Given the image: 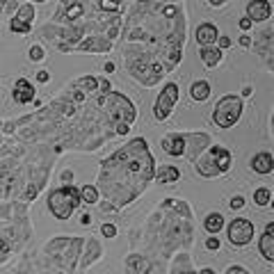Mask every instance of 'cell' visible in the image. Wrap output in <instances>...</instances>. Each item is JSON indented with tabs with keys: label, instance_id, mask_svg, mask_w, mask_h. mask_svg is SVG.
<instances>
[{
	"label": "cell",
	"instance_id": "cell-1",
	"mask_svg": "<svg viewBox=\"0 0 274 274\" xmlns=\"http://www.w3.org/2000/svg\"><path fill=\"white\" fill-rule=\"evenodd\" d=\"M156 176V160L148 151L146 142L137 140L128 142L101 164L98 185L112 203L126 206L146 187V183Z\"/></svg>",
	"mask_w": 274,
	"mask_h": 274
},
{
	"label": "cell",
	"instance_id": "cell-2",
	"mask_svg": "<svg viewBox=\"0 0 274 274\" xmlns=\"http://www.w3.org/2000/svg\"><path fill=\"white\" fill-rule=\"evenodd\" d=\"M82 201H80V190L75 185H64V187H57L53 190L51 197H48V208L51 213L57 219H69L73 208H78Z\"/></svg>",
	"mask_w": 274,
	"mask_h": 274
},
{
	"label": "cell",
	"instance_id": "cell-3",
	"mask_svg": "<svg viewBox=\"0 0 274 274\" xmlns=\"http://www.w3.org/2000/svg\"><path fill=\"white\" fill-rule=\"evenodd\" d=\"M242 114V98L236 96V94H229V96L219 98V103L215 105V112H213V121H215L219 128H231L236 126V121Z\"/></svg>",
	"mask_w": 274,
	"mask_h": 274
},
{
	"label": "cell",
	"instance_id": "cell-4",
	"mask_svg": "<svg viewBox=\"0 0 274 274\" xmlns=\"http://www.w3.org/2000/svg\"><path fill=\"white\" fill-rule=\"evenodd\" d=\"M163 71H164L163 64L156 57H151V55H140L137 59H130V73L146 87L156 85L163 78Z\"/></svg>",
	"mask_w": 274,
	"mask_h": 274
},
{
	"label": "cell",
	"instance_id": "cell-5",
	"mask_svg": "<svg viewBox=\"0 0 274 274\" xmlns=\"http://www.w3.org/2000/svg\"><path fill=\"white\" fill-rule=\"evenodd\" d=\"M108 98H110L112 117H119L117 124H126V126H130V124L135 121V117H137L135 105L130 103L124 94H119V91H110V94H108Z\"/></svg>",
	"mask_w": 274,
	"mask_h": 274
},
{
	"label": "cell",
	"instance_id": "cell-6",
	"mask_svg": "<svg viewBox=\"0 0 274 274\" xmlns=\"http://www.w3.org/2000/svg\"><path fill=\"white\" fill-rule=\"evenodd\" d=\"M178 101V85L176 82H169L167 87L160 91V96L156 98V105H153V117L158 121H164L174 112V105Z\"/></svg>",
	"mask_w": 274,
	"mask_h": 274
},
{
	"label": "cell",
	"instance_id": "cell-7",
	"mask_svg": "<svg viewBox=\"0 0 274 274\" xmlns=\"http://www.w3.org/2000/svg\"><path fill=\"white\" fill-rule=\"evenodd\" d=\"M229 242L236 247H247L254 237V222L245 219V217H236L233 222L229 224Z\"/></svg>",
	"mask_w": 274,
	"mask_h": 274
},
{
	"label": "cell",
	"instance_id": "cell-8",
	"mask_svg": "<svg viewBox=\"0 0 274 274\" xmlns=\"http://www.w3.org/2000/svg\"><path fill=\"white\" fill-rule=\"evenodd\" d=\"M194 37H197V44L201 48H206V46H213L219 37V32H217V25L215 23H201L197 32H194Z\"/></svg>",
	"mask_w": 274,
	"mask_h": 274
},
{
	"label": "cell",
	"instance_id": "cell-9",
	"mask_svg": "<svg viewBox=\"0 0 274 274\" xmlns=\"http://www.w3.org/2000/svg\"><path fill=\"white\" fill-rule=\"evenodd\" d=\"M258 249H260V254H263V258H265L267 263H272V260H274V224L272 222L267 224L265 233L260 236Z\"/></svg>",
	"mask_w": 274,
	"mask_h": 274
},
{
	"label": "cell",
	"instance_id": "cell-10",
	"mask_svg": "<svg viewBox=\"0 0 274 274\" xmlns=\"http://www.w3.org/2000/svg\"><path fill=\"white\" fill-rule=\"evenodd\" d=\"M272 16V2H249L247 5V18L249 21H267Z\"/></svg>",
	"mask_w": 274,
	"mask_h": 274
},
{
	"label": "cell",
	"instance_id": "cell-11",
	"mask_svg": "<svg viewBox=\"0 0 274 274\" xmlns=\"http://www.w3.org/2000/svg\"><path fill=\"white\" fill-rule=\"evenodd\" d=\"M208 153L213 156L215 167H217V171H219V174H226V171L231 169V163H233L231 151H226V148H222V146H210V148H208Z\"/></svg>",
	"mask_w": 274,
	"mask_h": 274
},
{
	"label": "cell",
	"instance_id": "cell-12",
	"mask_svg": "<svg viewBox=\"0 0 274 274\" xmlns=\"http://www.w3.org/2000/svg\"><path fill=\"white\" fill-rule=\"evenodd\" d=\"M35 87L30 85L25 78H18L14 85V91H12V96H14L16 103H28V101H35Z\"/></svg>",
	"mask_w": 274,
	"mask_h": 274
},
{
	"label": "cell",
	"instance_id": "cell-13",
	"mask_svg": "<svg viewBox=\"0 0 274 274\" xmlns=\"http://www.w3.org/2000/svg\"><path fill=\"white\" fill-rule=\"evenodd\" d=\"M163 148L164 153H169V156H183L185 153V135H167L163 140Z\"/></svg>",
	"mask_w": 274,
	"mask_h": 274
},
{
	"label": "cell",
	"instance_id": "cell-14",
	"mask_svg": "<svg viewBox=\"0 0 274 274\" xmlns=\"http://www.w3.org/2000/svg\"><path fill=\"white\" fill-rule=\"evenodd\" d=\"M94 51V53H108L112 48V41L110 39H101V37H91L87 41H82L78 46H71V51Z\"/></svg>",
	"mask_w": 274,
	"mask_h": 274
},
{
	"label": "cell",
	"instance_id": "cell-15",
	"mask_svg": "<svg viewBox=\"0 0 274 274\" xmlns=\"http://www.w3.org/2000/svg\"><path fill=\"white\" fill-rule=\"evenodd\" d=\"M272 167H274V160H272V153L270 151H260V153H256L252 160V169L256 171V174H272Z\"/></svg>",
	"mask_w": 274,
	"mask_h": 274
},
{
	"label": "cell",
	"instance_id": "cell-16",
	"mask_svg": "<svg viewBox=\"0 0 274 274\" xmlns=\"http://www.w3.org/2000/svg\"><path fill=\"white\" fill-rule=\"evenodd\" d=\"M199 57L208 69H213V67L219 64V59H222V51H217L215 46H206V48H201L199 51Z\"/></svg>",
	"mask_w": 274,
	"mask_h": 274
},
{
	"label": "cell",
	"instance_id": "cell-17",
	"mask_svg": "<svg viewBox=\"0 0 274 274\" xmlns=\"http://www.w3.org/2000/svg\"><path fill=\"white\" fill-rule=\"evenodd\" d=\"M190 96L194 98V101H208V96H210V82L208 80H197L190 85Z\"/></svg>",
	"mask_w": 274,
	"mask_h": 274
},
{
	"label": "cell",
	"instance_id": "cell-18",
	"mask_svg": "<svg viewBox=\"0 0 274 274\" xmlns=\"http://www.w3.org/2000/svg\"><path fill=\"white\" fill-rule=\"evenodd\" d=\"M197 169H199L201 176H219V171H217L215 167V160H213V156L210 153H206V158H201V160H197Z\"/></svg>",
	"mask_w": 274,
	"mask_h": 274
},
{
	"label": "cell",
	"instance_id": "cell-19",
	"mask_svg": "<svg viewBox=\"0 0 274 274\" xmlns=\"http://www.w3.org/2000/svg\"><path fill=\"white\" fill-rule=\"evenodd\" d=\"M181 178V171L176 169V167H160L156 174V181L158 183H174V181H178Z\"/></svg>",
	"mask_w": 274,
	"mask_h": 274
},
{
	"label": "cell",
	"instance_id": "cell-20",
	"mask_svg": "<svg viewBox=\"0 0 274 274\" xmlns=\"http://www.w3.org/2000/svg\"><path fill=\"white\" fill-rule=\"evenodd\" d=\"M203 226H206L208 233H217V231H222V229H224V217L219 215V213H210V215L206 217Z\"/></svg>",
	"mask_w": 274,
	"mask_h": 274
},
{
	"label": "cell",
	"instance_id": "cell-21",
	"mask_svg": "<svg viewBox=\"0 0 274 274\" xmlns=\"http://www.w3.org/2000/svg\"><path fill=\"white\" fill-rule=\"evenodd\" d=\"M16 21L21 23H28V25H32V18H35V7L30 5V2H25V5H18V14L14 16Z\"/></svg>",
	"mask_w": 274,
	"mask_h": 274
},
{
	"label": "cell",
	"instance_id": "cell-22",
	"mask_svg": "<svg viewBox=\"0 0 274 274\" xmlns=\"http://www.w3.org/2000/svg\"><path fill=\"white\" fill-rule=\"evenodd\" d=\"M254 201H256V206L260 208H265L272 203V192L267 190V187H258L256 192H254Z\"/></svg>",
	"mask_w": 274,
	"mask_h": 274
},
{
	"label": "cell",
	"instance_id": "cell-23",
	"mask_svg": "<svg viewBox=\"0 0 274 274\" xmlns=\"http://www.w3.org/2000/svg\"><path fill=\"white\" fill-rule=\"evenodd\" d=\"M80 201L82 203H96L98 201V190L94 185H85L80 190Z\"/></svg>",
	"mask_w": 274,
	"mask_h": 274
},
{
	"label": "cell",
	"instance_id": "cell-24",
	"mask_svg": "<svg viewBox=\"0 0 274 274\" xmlns=\"http://www.w3.org/2000/svg\"><path fill=\"white\" fill-rule=\"evenodd\" d=\"M89 252H87V256H85V260H82V265H89L91 260H96L98 256H101V245H98L96 240H89Z\"/></svg>",
	"mask_w": 274,
	"mask_h": 274
},
{
	"label": "cell",
	"instance_id": "cell-25",
	"mask_svg": "<svg viewBox=\"0 0 274 274\" xmlns=\"http://www.w3.org/2000/svg\"><path fill=\"white\" fill-rule=\"evenodd\" d=\"M73 87H80L82 94H85V91H89V89H96L98 87V80H96V78H91V75H85V78H80V80H75Z\"/></svg>",
	"mask_w": 274,
	"mask_h": 274
},
{
	"label": "cell",
	"instance_id": "cell-26",
	"mask_svg": "<svg viewBox=\"0 0 274 274\" xmlns=\"http://www.w3.org/2000/svg\"><path fill=\"white\" fill-rule=\"evenodd\" d=\"M9 30H12V32H16V35H28L30 30H32V25H28V23H21V21H16V18H12V21H9Z\"/></svg>",
	"mask_w": 274,
	"mask_h": 274
},
{
	"label": "cell",
	"instance_id": "cell-27",
	"mask_svg": "<svg viewBox=\"0 0 274 274\" xmlns=\"http://www.w3.org/2000/svg\"><path fill=\"white\" fill-rule=\"evenodd\" d=\"M101 12H121V5L119 2H110V0H101L96 5Z\"/></svg>",
	"mask_w": 274,
	"mask_h": 274
},
{
	"label": "cell",
	"instance_id": "cell-28",
	"mask_svg": "<svg viewBox=\"0 0 274 274\" xmlns=\"http://www.w3.org/2000/svg\"><path fill=\"white\" fill-rule=\"evenodd\" d=\"M67 16L69 18H71V21H73L75 16H80L82 14V5H78V2H71V5H67Z\"/></svg>",
	"mask_w": 274,
	"mask_h": 274
},
{
	"label": "cell",
	"instance_id": "cell-29",
	"mask_svg": "<svg viewBox=\"0 0 274 274\" xmlns=\"http://www.w3.org/2000/svg\"><path fill=\"white\" fill-rule=\"evenodd\" d=\"M30 59H32V62H41V59H44V48H41V46H32V48H30Z\"/></svg>",
	"mask_w": 274,
	"mask_h": 274
},
{
	"label": "cell",
	"instance_id": "cell-30",
	"mask_svg": "<svg viewBox=\"0 0 274 274\" xmlns=\"http://www.w3.org/2000/svg\"><path fill=\"white\" fill-rule=\"evenodd\" d=\"M171 274H190V267H187V258H185V256L181 258V263L174 267V272H171Z\"/></svg>",
	"mask_w": 274,
	"mask_h": 274
},
{
	"label": "cell",
	"instance_id": "cell-31",
	"mask_svg": "<svg viewBox=\"0 0 274 274\" xmlns=\"http://www.w3.org/2000/svg\"><path fill=\"white\" fill-rule=\"evenodd\" d=\"M101 233H103V237H114L117 236V226H114V224H103V226H101Z\"/></svg>",
	"mask_w": 274,
	"mask_h": 274
},
{
	"label": "cell",
	"instance_id": "cell-32",
	"mask_svg": "<svg viewBox=\"0 0 274 274\" xmlns=\"http://www.w3.org/2000/svg\"><path fill=\"white\" fill-rule=\"evenodd\" d=\"M206 249H210V252H217V249H219V240H217L215 236L208 237V240H206Z\"/></svg>",
	"mask_w": 274,
	"mask_h": 274
},
{
	"label": "cell",
	"instance_id": "cell-33",
	"mask_svg": "<svg viewBox=\"0 0 274 274\" xmlns=\"http://www.w3.org/2000/svg\"><path fill=\"white\" fill-rule=\"evenodd\" d=\"M224 274H249L245 270V267H240V265H231V267H226V272Z\"/></svg>",
	"mask_w": 274,
	"mask_h": 274
},
{
	"label": "cell",
	"instance_id": "cell-34",
	"mask_svg": "<svg viewBox=\"0 0 274 274\" xmlns=\"http://www.w3.org/2000/svg\"><path fill=\"white\" fill-rule=\"evenodd\" d=\"M222 48H231L229 37H217V51H222Z\"/></svg>",
	"mask_w": 274,
	"mask_h": 274
},
{
	"label": "cell",
	"instance_id": "cell-35",
	"mask_svg": "<svg viewBox=\"0 0 274 274\" xmlns=\"http://www.w3.org/2000/svg\"><path fill=\"white\" fill-rule=\"evenodd\" d=\"M242 206H245V199H242V197H233V199H231V208H233V210H240Z\"/></svg>",
	"mask_w": 274,
	"mask_h": 274
},
{
	"label": "cell",
	"instance_id": "cell-36",
	"mask_svg": "<svg viewBox=\"0 0 274 274\" xmlns=\"http://www.w3.org/2000/svg\"><path fill=\"white\" fill-rule=\"evenodd\" d=\"M37 80H39V82H48V80H51V73L41 69V71H39V73H37Z\"/></svg>",
	"mask_w": 274,
	"mask_h": 274
},
{
	"label": "cell",
	"instance_id": "cell-37",
	"mask_svg": "<svg viewBox=\"0 0 274 274\" xmlns=\"http://www.w3.org/2000/svg\"><path fill=\"white\" fill-rule=\"evenodd\" d=\"M114 133H117V135H126L128 133V126H126V124H114Z\"/></svg>",
	"mask_w": 274,
	"mask_h": 274
},
{
	"label": "cell",
	"instance_id": "cell-38",
	"mask_svg": "<svg viewBox=\"0 0 274 274\" xmlns=\"http://www.w3.org/2000/svg\"><path fill=\"white\" fill-rule=\"evenodd\" d=\"M240 46H242V48H249V46H252V37H249V35H242V37H240Z\"/></svg>",
	"mask_w": 274,
	"mask_h": 274
},
{
	"label": "cell",
	"instance_id": "cell-39",
	"mask_svg": "<svg viewBox=\"0 0 274 274\" xmlns=\"http://www.w3.org/2000/svg\"><path fill=\"white\" fill-rule=\"evenodd\" d=\"M240 28H242V30H249V28H252V21H249V18L245 16V18L240 21Z\"/></svg>",
	"mask_w": 274,
	"mask_h": 274
},
{
	"label": "cell",
	"instance_id": "cell-40",
	"mask_svg": "<svg viewBox=\"0 0 274 274\" xmlns=\"http://www.w3.org/2000/svg\"><path fill=\"white\" fill-rule=\"evenodd\" d=\"M71 178H73V174H71V171H64V174H62V183H71Z\"/></svg>",
	"mask_w": 274,
	"mask_h": 274
},
{
	"label": "cell",
	"instance_id": "cell-41",
	"mask_svg": "<svg viewBox=\"0 0 274 274\" xmlns=\"http://www.w3.org/2000/svg\"><path fill=\"white\" fill-rule=\"evenodd\" d=\"M0 252H2V254H7V252H9V245L5 242V240H2V237H0Z\"/></svg>",
	"mask_w": 274,
	"mask_h": 274
},
{
	"label": "cell",
	"instance_id": "cell-42",
	"mask_svg": "<svg viewBox=\"0 0 274 274\" xmlns=\"http://www.w3.org/2000/svg\"><path fill=\"white\" fill-rule=\"evenodd\" d=\"M80 222L85 224V226H89V224H91V215H87V213H85V215L80 217Z\"/></svg>",
	"mask_w": 274,
	"mask_h": 274
},
{
	"label": "cell",
	"instance_id": "cell-43",
	"mask_svg": "<svg viewBox=\"0 0 274 274\" xmlns=\"http://www.w3.org/2000/svg\"><path fill=\"white\" fill-rule=\"evenodd\" d=\"M252 91H254V87H245V89H242V98L252 96Z\"/></svg>",
	"mask_w": 274,
	"mask_h": 274
},
{
	"label": "cell",
	"instance_id": "cell-44",
	"mask_svg": "<svg viewBox=\"0 0 274 274\" xmlns=\"http://www.w3.org/2000/svg\"><path fill=\"white\" fill-rule=\"evenodd\" d=\"M105 71H108V73H112V71H114V64H112V62H108V64H105Z\"/></svg>",
	"mask_w": 274,
	"mask_h": 274
},
{
	"label": "cell",
	"instance_id": "cell-45",
	"mask_svg": "<svg viewBox=\"0 0 274 274\" xmlns=\"http://www.w3.org/2000/svg\"><path fill=\"white\" fill-rule=\"evenodd\" d=\"M210 5H213V7H222V5H224V0H213Z\"/></svg>",
	"mask_w": 274,
	"mask_h": 274
},
{
	"label": "cell",
	"instance_id": "cell-46",
	"mask_svg": "<svg viewBox=\"0 0 274 274\" xmlns=\"http://www.w3.org/2000/svg\"><path fill=\"white\" fill-rule=\"evenodd\" d=\"M199 274H215V272H213V267H206V270H201Z\"/></svg>",
	"mask_w": 274,
	"mask_h": 274
}]
</instances>
